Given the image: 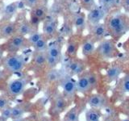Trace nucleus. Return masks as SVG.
<instances>
[{"label":"nucleus","instance_id":"obj_1","mask_svg":"<svg viewBox=\"0 0 129 121\" xmlns=\"http://www.w3.org/2000/svg\"><path fill=\"white\" fill-rule=\"evenodd\" d=\"M108 35L115 40H119L129 32V16L124 13H115L111 15L105 23Z\"/></svg>","mask_w":129,"mask_h":121},{"label":"nucleus","instance_id":"obj_2","mask_svg":"<svg viewBox=\"0 0 129 121\" xmlns=\"http://www.w3.org/2000/svg\"><path fill=\"white\" fill-rule=\"evenodd\" d=\"M95 50L99 56L103 59L115 58L119 53V51L116 47L115 40L113 39L102 40Z\"/></svg>","mask_w":129,"mask_h":121},{"label":"nucleus","instance_id":"obj_3","mask_svg":"<svg viewBox=\"0 0 129 121\" xmlns=\"http://www.w3.org/2000/svg\"><path fill=\"white\" fill-rule=\"evenodd\" d=\"M25 56L19 54H13L5 58L3 65L10 73L20 72L25 66Z\"/></svg>","mask_w":129,"mask_h":121},{"label":"nucleus","instance_id":"obj_4","mask_svg":"<svg viewBox=\"0 0 129 121\" xmlns=\"http://www.w3.org/2000/svg\"><path fill=\"white\" fill-rule=\"evenodd\" d=\"M109 11L102 6H96L90 11H89L87 15V21L90 25L101 23L103 19L106 18Z\"/></svg>","mask_w":129,"mask_h":121},{"label":"nucleus","instance_id":"obj_5","mask_svg":"<svg viewBox=\"0 0 129 121\" xmlns=\"http://www.w3.org/2000/svg\"><path fill=\"white\" fill-rule=\"evenodd\" d=\"M27 80L26 78H17L10 81L7 85V91L12 96L22 95L26 89Z\"/></svg>","mask_w":129,"mask_h":121},{"label":"nucleus","instance_id":"obj_6","mask_svg":"<svg viewBox=\"0 0 129 121\" xmlns=\"http://www.w3.org/2000/svg\"><path fill=\"white\" fill-rule=\"evenodd\" d=\"M60 86H61L64 94L69 98H72L77 91L76 82L70 76L62 77L60 78Z\"/></svg>","mask_w":129,"mask_h":121},{"label":"nucleus","instance_id":"obj_7","mask_svg":"<svg viewBox=\"0 0 129 121\" xmlns=\"http://www.w3.org/2000/svg\"><path fill=\"white\" fill-rule=\"evenodd\" d=\"M90 33L91 37L94 39L95 41L102 40L106 38V36H108L107 28L105 23H99L94 24V25H90Z\"/></svg>","mask_w":129,"mask_h":121},{"label":"nucleus","instance_id":"obj_8","mask_svg":"<svg viewBox=\"0 0 129 121\" xmlns=\"http://www.w3.org/2000/svg\"><path fill=\"white\" fill-rule=\"evenodd\" d=\"M27 44H28L27 39L25 38V36L18 34L11 37L9 47L12 50H19L25 47Z\"/></svg>","mask_w":129,"mask_h":121},{"label":"nucleus","instance_id":"obj_9","mask_svg":"<svg viewBox=\"0 0 129 121\" xmlns=\"http://www.w3.org/2000/svg\"><path fill=\"white\" fill-rule=\"evenodd\" d=\"M122 72H123V69L119 65L115 64L111 66L107 69L106 73V76L108 82H115V81L118 80L121 74H122Z\"/></svg>","mask_w":129,"mask_h":121},{"label":"nucleus","instance_id":"obj_10","mask_svg":"<svg viewBox=\"0 0 129 121\" xmlns=\"http://www.w3.org/2000/svg\"><path fill=\"white\" fill-rule=\"evenodd\" d=\"M88 104L91 108L94 109H101L107 105L106 98L100 94L92 95L88 99Z\"/></svg>","mask_w":129,"mask_h":121},{"label":"nucleus","instance_id":"obj_11","mask_svg":"<svg viewBox=\"0 0 129 121\" xmlns=\"http://www.w3.org/2000/svg\"><path fill=\"white\" fill-rule=\"evenodd\" d=\"M76 89L77 91L82 93V94H86L91 90L92 87L90 86V82H89L87 74L82 75L76 81Z\"/></svg>","mask_w":129,"mask_h":121},{"label":"nucleus","instance_id":"obj_12","mask_svg":"<svg viewBox=\"0 0 129 121\" xmlns=\"http://www.w3.org/2000/svg\"><path fill=\"white\" fill-rule=\"evenodd\" d=\"M85 70V64L80 60H70L66 66V70L71 75L80 74Z\"/></svg>","mask_w":129,"mask_h":121},{"label":"nucleus","instance_id":"obj_13","mask_svg":"<svg viewBox=\"0 0 129 121\" xmlns=\"http://www.w3.org/2000/svg\"><path fill=\"white\" fill-rule=\"evenodd\" d=\"M16 32V27L14 23L8 22L3 23L0 27V36L2 38L8 39L12 37Z\"/></svg>","mask_w":129,"mask_h":121},{"label":"nucleus","instance_id":"obj_14","mask_svg":"<svg viewBox=\"0 0 129 121\" xmlns=\"http://www.w3.org/2000/svg\"><path fill=\"white\" fill-rule=\"evenodd\" d=\"M96 41L92 37L85 40L82 44V52L85 56L92 55L95 52Z\"/></svg>","mask_w":129,"mask_h":121},{"label":"nucleus","instance_id":"obj_15","mask_svg":"<svg viewBox=\"0 0 129 121\" xmlns=\"http://www.w3.org/2000/svg\"><path fill=\"white\" fill-rule=\"evenodd\" d=\"M74 25L78 31H82L86 26V16L82 12L74 15Z\"/></svg>","mask_w":129,"mask_h":121},{"label":"nucleus","instance_id":"obj_16","mask_svg":"<svg viewBox=\"0 0 129 121\" xmlns=\"http://www.w3.org/2000/svg\"><path fill=\"white\" fill-rule=\"evenodd\" d=\"M17 32L19 35L21 36H29L31 35L32 32H36L34 29V27L31 25L29 22H23L19 25L17 28Z\"/></svg>","mask_w":129,"mask_h":121},{"label":"nucleus","instance_id":"obj_17","mask_svg":"<svg viewBox=\"0 0 129 121\" xmlns=\"http://www.w3.org/2000/svg\"><path fill=\"white\" fill-rule=\"evenodd\" d=\"M46 52L48 55L52 56V57H54V58L60 60V56H61V48H60L59 44H51V45L48 46Z\"/></svg>","mask_w":129,"mask_h":121},{"label":"nucleus","instance_id":"obj_18","mask_svg":"<svg viewBox=\"0 0 129 121\" xmlns=\"http://www.w3.org/2000/svg\"><path fill=\"white\" fill-rule=\"evenodd\" d=\"M43 30H44L43 34L44 36H53L56 31V25L55 21H53V20H48L44 23Z\"/></svg>","mask_w":129,"mask_h":121},{"label":"nucleus","instance_id":"obj_19","mask_svg":"<svg viewBox=\"0 0 129 121\" xmlns=\"http://www.w3.org/2000/svg\"><path fill=\"white\" fill-rule=\"evenodd\" d=\"M101 113L98 109L91 108L86 112V121H100Z\"/></svg>","mask_w":129,"mask_h":121},{"label":"nucleus","instance_id":"obj_20","mask_svg":"<svg viewBox=\"0 0 129 121\" xmlns=\"http://www.w3.org/2000/svg\"><path fill=\"white\" fill-rule=\"evenodd\" d=\"M48 40L45 38V36H43V37L38 40L36 44H34L32 47L34 48V50L36 52H46L47 48H48Z\"/></svg>","mask_w":129,"mask_h":121},{"label":"nucleus","instance_id":"obj_21","mask_svg":"<svg viewBox=\"0 0 129 121\" xmlns=\"http://www.w3.org/2000/svg\"><path fill=\"white\" fill-rule=\"evenodd\" d=\"M79 48V43L76 40H71L67 44L66 47V54L68 56H75Z\"/></svg>","mask_w":129,"mask_h":121},{"label":"nucleus","instance_id":"obj_22","mask_svg":"<svg viewBox=\"0 0 129 121\" xmlns=\"http://www.w3.org/2000/svg\"><path fill=\"white\" fill-rule=\"evenodd\" d=\"M18 9V4L16 3H13L11 4H8L7 6L5 7L3 11V15H5V17L7 18H11L12 15L15 14L16 11Z\"/></svg>","mask_w":129,"mask_h":121},{"label":"nucleus","instance_id":"obj_23","mask_svg":"<svg viewBox=\"0 0 129 121\" xmlns=\"http://www.w3.org/2000/svg\"><path fill=\"white\" fill-rule=\"evenodd\" d=\"M66 107V102L64 100V98L62 97H57L55 99V103H54V111L56 113H60L62 112L64 108Z\"/></svg>","mask_w":129,"mask_h":121},{"label":"nucleus","instance_id":"obj_24","mask_svg":"<svg viewBox=\"0 0 129 121\" xmlns=\"http://www.w3.org/2000/svg\"><path fill=\"white\" fill-rule=\"evenodd\" d=\"M66 121H79V111L77 107H73L67 112L64 117Z\"/></svg>","mask_w":129,"mask_h":121},{"label":"nucleus","instance_id":"obj_25","mask_svg":"<svg viewBox=\"0 0 129 121\" xmlns=\"http://www.w3.org/2000/svg\"><path fill=\"white\" fill-rule=\"evenodd\" d=\"M62 74H60V71L58 70H55L54 69H52V70L47 74V80L48 82H53L55 81H57V80H60V78H62Z\"/></svg>","mask_w":129,"mask_h":121},{"label":"nucleus","instance_id":"obj_26","mask_svg":"<svg viewBox=\"0 0 129 121\" xmlns=\"http://www.w3.org/2000/svg\"><path fill=\"white\" fill-rule=\"evenodd\" d=\"M34 63L38 66H42L46 64V52H36L34 56Z\"/></svg>","mask_w":129,"mask_h":121},{"label":"nucleus","instance_id":"obj_27","mask_svg":"<svg viewBox=\"0 0 129 121\" xmlns=\"http://www.w3.org/2000/svg\"><path fill=\"white\" fill-rule=\"evenodd\" d=\"M31 15H35L36 17H37L40 20L44 19L46 16V9L45 7L43 6H38V7H34L33 10L31 11Z\"/></svg>","mask_w":129,"mask_h":121},{"label":"nucleus","instance_id":"obj_28","mask_svg":"<svg viewBox=\"0 0 129 121\" xmlns=\"http://www.w3.org/2000/svg\"><path fill=\"white\" fill-rule=\"evenodd\" d=\"M43 36H44V35L43 33H40L38 32H32L31 35H29L27 38V43L30 45H33L34 44H36V42L41 39Z\"/></svg>","mask_w":129,"mask_h":121},{"label":"nucleus","instance_id":"obj_29","mask_svg":"<svg viewBox=\"0 0 129 121\" xmlns=\"http://www.w3.org/2000/svg\"><path fill=\"white\" fill-rule=\"evenodd\" d=\"M118 0H99V6H102L106 8L107 11H110L111 8L115 7L117 4Z\"/></svg>","mask_w":129,"mask_h":121},{"label":"nucleus","instance_id":"obj_30","mask_svg":"<svg viewBox=\"0 0 129 121\" xmlns=\"http://www.w3.org/2000/svg\"><path fill=\"white\" fill-rule=\"evenodd\" d=\"M24 114L23 108L19 106H15L11 108V118L12 119H19L22 118Z\"/></svg>","mask_w":129,"mask_h":121},{"label":"nucleus","instance_id":"obj_31","mask_svg":"<svg viewBox=\"0 0 129 121\" xmlns=\"http://www.w3.org/2000/svg\"><path fill=\"white\" fill-rule=\"evenodd\" d=\"M120 88L123 92L129 94V74L124 75L123 78L121 79Z\"/></svg>","mask_w":129,"mask_h":121},{"label":"nucleus","instance_id":"obj_32","mask_svg":"<svg viewBox=\"0 0 129 121\" xmlns=\"http://www.w3.org/2000/svg\"><path fill=\"white\" fill-rule=\"evenodd\" d=\"M80 3L82 8L88 11L97 6L94 0H80Z\"/></svg>","mask_w":129,"mask_h":121},{"label":"nucleus","instance_id":"obj_33","mask_svg":"<svg viewBox=\"0 0 129 121\" xmlns=\"http://www.w3.org/2000/svg\"><path fill=\"white\" fill-rule=\"evenodd\" d=\"M59 62V60L56 59L54 57H52L50 55H48L46 52V64L48 65V66L51 69H54Z\"/></svg>","mask_w":129,"mask_h":121},{"label":"nucleus","instance_id":"obj_34","mask_svg":"<svg viewBox=\"0 0 129 121\" xmlns=\"http://www.w3.org/2000/svg\"><path fill=\"white\" fill-rule=\"evenodd\" d=\"M1 117L3 119H8L11 118V108L6 107L1 111Z\"/></svg>","mask_w":129,"mask_h":121},{"label":"nucleus","instance_id":"obj_35","mask_svg":"<svg viewBox=\"0 0 129 121\" xmlns=\"http://www.w3.org/2000/svg\"><path fill=\"white\" fill-rule=\"evenodd\" d=\"M88 78H89V82L90 83V86L92 89L95 87L97 86V83H98V80H97V77L94 74H88Z\"/></svg>","mask_w":129,"mask_h":121},{"label":"nucleus","instance_id":"obj_36","mask_svg":"<svg viewBox=\"0 0 129 121\" xmlns=\"http://www.w3.org/2000/svg\"><path fill=\"white\" fill-rule=\"evenodd\" d=\"M8 99L5 96H0V111L3 110L4 108L8 106Z\"/></svg>","mask_w":129,"mask_h":121},{"label":"nucleus","instance_id":"obj_37","mask_svg":"<svg viewBox=\"0 0 129 121\" xmlns=\"http://www.w3.org/2000/svg\"><path fill=\"white\" fill-rule=\"evenodd\" d=\"M23 3L28 7H34L38 3V0H23Z\"/></svg>","mask_w":129,"mask_h":121},{"label":"nucleus","instance_id":"obj_38","mask_svg":"<svg viewBox=\"0 0 129 121\" xmlns=\"http://www.w3.org/2000/svg\"><path fill=\"white\" fill-rule=\"evenodd\" d=\"M40 21H41V20H40V19H38L37 17H36L35 15H31V19H30V22H29V23H30L33 27H36V26L39 25V23H40Z\"/></svg>","mask_w":129,"mask_h":121},{"label":"nucleus","instance_id":"obj_39","mask_svg":"<svg viewBox=\"0 0 129 121\" xmlns=\"http://www.w3.org/2000/svg\"><path fill=\"white\" fill-rule=\"evenodd\" d=\"M120 3L125 12L129 14V0H120Z\"/></svg>","mask_w":129,"mask_h":121},{"label":"nucleus","instance_id":"obj_40","mask_svg":"<svg viewBox=\"0 0 129 121\" xmlns=\"http://www.w3.org/2000/svg\"><path fill=\"white\" fill-rule=\"evenodd\" d=\"M12 121H24L22 118H19V119H13Z\"/></svg>","mask_w":129,"mask_h":121},{"label":"nucleus","instance_id":"obj_41","mask_svg":"<svg viewBox=\"0 0 129 121\" xmlns=\"http://www.w3.org/2000/svg\"><path fill=\"white\" fill-rule=\"evenodd\" d=\"M121 121H129V118H126V119H122Z\"/></svg>","mask_w":129,"mask_h":121},{"label":"nucleus","instance_id":"obj_42","mask_svg":"<svg viewBox=\"0 0 129 121\" xmlns=\"http://www.w3.org/2000/svg\"><path fill=\"white\" fill-rule=\"evenodd\" d=\"M2 55V50H1V48H0V56H1Z\"/></svg>","mask_w":129,"mask_h":121},{"label":"nucleus","instance_id":"obj_43","mask_svg":"<svg viewBox=\"0 0 129 121\" xmlns=\"http://www.w3.org/2000/svg\"><path fill=\"white\" fill-rule=\"evenodd\" d=\"M44 1H47V0H44Z\"/></svg>","mask_w":129,"mask_h":121},{"label":"nucleus","instance_id":"obj_44","mask_svg":"<svg viewBox=\"0 0 129 121\" xmlns=\"http://www.w3.org/2000/svg\"><path fill=\"white\" fill-rule=\"evenodd\" d=\"M42 121H45V120H42Z\"/></svg>","mask_w":129,"mask_h":121}]
</instances>
